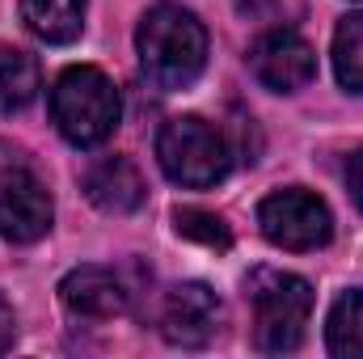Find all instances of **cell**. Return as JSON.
Returning <instances> with one entry per match:
<instances>
[{
	"label": "cell",
	"mask_w": 363,
	"mask_h": 359,
	"mask_svg": "<svg viewBox=\"0 0 363 359\" xmlns=\"http://www.w3.org/2000/svg\"><path fill=\"white\" fill-rule=\"evenodd\" d=\"M135 51H140V68L157 89L174 93L199 81L203 64H207V30L203 21L182 9V4H152L135 30Z\"/></svg>",
	"instance_id": "cell-1"
},
{
	"label": "cell",
	"mask_w": 363,
	"mask_h": 359,
	"mask_svg": "<svg viewBox=\"0 0 363 359\" xmlns=\"http://www.w3.org/2000/svg\"><path fill=\"white\" fill-rule=\"evenodd\" d=\"M245 296L254 304V347L267 355H287L304 343V326L313 313L308 279L291 270L258 267L245 279Z\"/></svg>",
	"instance_id": "cell-2"
},
{
	"label": "cell",
	"mask_w": 363,
	"mask_h": 359,
	"mask_svg": "<svg viewBox=\"0 0 363 359\" xmlns=\"http://www.w3.org/2000/svg\"><path fill=\"white\" fill-rule=\"evenodd\" d=\"M118 114H123L118 89L101 68H89V64L68 68L51 89V118L60 136L77 148L106 144L118 127Z\"/></svg>",
	"instance_id": "cell-3"
},
{
	"label": "cell",
	"mask_w": 363,
	"mask_h": 359,
	"mask_svg": "<svg viewBox=\"0 0 363 359\" xmlns=\"http://www.w3.org/2000/svg\"><path fill=\"white\" fill-rule=\"evenodd\" d=\"M157 161L169 182L203 190L228 174V144L216 123H207L199 114H178L157 136Z\"/></svg>",
	"instance_id": "cell-4"
},
{
	"label": "cell",
	"mask_w": 363,
	"mask_h": 359,
	"mask_svg": "<svg viewBox=\"0 0 363 359\" xmlns=\"http://www.w3.org/2000/svg\"><path fill=\"white\" fill-rule=\"evenodd\" d=\"M258 224H262V237L279 245V250H317L330 241L334 233V216L330 207L313 194V190H300V186H287V190H274L262 199L258 207Z\"/></svg>",
	"instance_id": "cell-5"
},
{
	"label": "cell",
	"mask_w": 363,
	"mask_h": 359,
	"mask_svg": "<svg viewBox=\"0 0 363 359\" xmlns=\"http://www.w3.org/2000/svg\"><path fill=\"white\" fill-rule=\"evenodd\" d=\"M51 216H55L51 194L30 170H21V165L0 170V233L9 241L30 245V241L47 237Z\"/></svg>",
	"instance_id": "cell-6"
},
{
	"label": "cell",
	"mask_w": 363,
	"mask_h": 359,
	"mask_svg": "<svg viewBox=\"0 0 363 359\" xmlns=\"http://www.w3.org/2000/svg\"><path fill=\"white\" fill-rule=\"evenodd\" d=\"M250 68L271 93H296L317 77V51L296 30H267L250 51Z\"/></svg>",
	"instance_id": "cell-7"
},
{
	"label": "cell",
	"mask_w": 363,
	"mask_h": 359,
	"mask_svg": "<svg viewBox=\"0 0 363 359\" xmlns=\"http://www.w3.org/2000/svg\"><path fill=\"white\" fill-rule=\"evenodd\" d=\"M220 321H224V309L207 283H178L161 300V334L174 347H207Z\"/></svg>",
	"instance_id": "cell-8"
},
{
	"label": "cell",
	"mask_w": 363,
	"mask_h": 359,
	"mask_svg": "<svg viewBox=\"0 0 363 359\" xmlns=\"http://www.w3.org/2000/svg\"><path fill=\"white\" fill-rule=\"evenodd\" d=\"M60 300L72 317H85V321H110L118 313H127L131 304V292L127 283L114 275L110 267H77L64 275L60 283Z\"/></svg>",
	"instance_id": "cell-9"
},
{
	"label": "cell",
	"mask_w": 363,
	"mask_h": 359,
	"mask_svg": "<svg viewBox=\"0 0 363 359\" xmlns=\"http://www.w3.org/2000/svg\"><path fill=\"white\" fill-rule=\"evenodd\" d=\"M81 186L101 211H114V216H127L148 199L144 174L135 170L131 157H97L81 174Z\"/></svg>",
	"instance_id": "cell-10"
},
{
	"label": "cell",
	"mask_w": 363,
	"mask_h": 359,
	"mask_svg": "<svg viewBox=\"0 0 363 359\" xmlns=\"http://www.w3.org/2000/svg\"><path fill=\"white\" fill-rule=\"evenodd\" d=\"M21 17L43 43H77L85 30V0H21Z\"/></svg>",
	"instance_id": "cell-11"
},
{
	"label": "cell",
	"mask_w": 363,
	"mask_h": 359,
	"mask_svg": "<svg viewBox=\"0 0 363 359\" xmlns=\"http://www.w3.org/2000/svg\"><path fill=\"white\" fill-rule=\"evenodd\" d=\"M43 89V72H38V60L21 47H0V110L13 114V110H26Z\"/></svg>",
	"instance_id": "cell-12"
},
{
	"label": "cell",
	"mask_w": 363,
	"mask_h": 359,
	"mask_svg": "<svg viewBox=\"0 0 363 359\" xmlns=\"http://www.w3.org/2000/svg\"><path fill=\"white\" fill-rule=\"evenodd\" d=\"M325 347L338 359H363V292H342L325 321Z\"/></svg>",
	"instance_id": "cell-13"
},
{
	"label": "cell",
	"mask_w": 363,
	"mask_h": 359,
	"mask_svg": "<svg viewBox=\"0 0 363 359\" xmlns=\"http://www.w3.org/2000/svg\"><path fill=\"white\" fill-rule=\"evenodd\" d=\"M334 72L342 89L363 93V13H351L334 30Z\"/></svg>",
	"instance_id": "cell-14"
},
{
	"label": "cell",
	"mask_w": 363,
	"mask_h": 359,
	"mask_svg": "<svg viewBox=\"0 0 363 359\" xmlns=\"http://www.w3.org/2000/svg\"><path fill=\"white\" fill-rule=\"evenodd\" d=\"M174 224H178V237L199 241V245H207V250H228V245H233V233H228V224H224L216 211L178 207V211H174Z\"/></svg>",
	"instance_id": "cell-15"
},
{
	"label": "cell",
	"mask_w": 363,
	"mask_h": 359,
	"mask_svg": "<svg viewBox=\"0 0 363 359\" xmlns=\"http://www.w3.org/2000/svg\"><path fill=\"white\" fill-rule=\"evenodd\" d=\"M13 338H17V317H13V304L0 296V355L13 347Z\"/></svg>",
	"instance_id": "cell-16"
},
{
	"label": "cell",
	"mask_w": 363,
	"mask_h": 359,
	"mask_svg": "<svg viewBox=\"0 0 363 359\" xmlns=\"http://www.w3.org/2000/svg\"><path fill=\"white\" fill-rule=\"evenodd\" d=\"M347 186H351V199L359 203V211H363V148L347 161Z\"/></svg>",
	"instance_id": "cell-17"
}]
</instances>
